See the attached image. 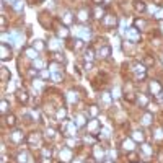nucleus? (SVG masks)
Returning a JSON list of instances; mask_svg holds the SVG:
<instances>
[{"instance_id": "nucleus-1", "label": "nucleus", "mask_w": 163, "mask_h": 163, "mask_svg": "<svg viewBox=\"0 0 163 163\" xmlns=\"http://www.w3.org/2000/svg\"><path fill=\"white\" fill-rule=\"evenodd\" d=\"M126 38H127V42H132V44H136L142 39L140 38V33L136 26H131V28H126Z\"/></svg>"}, {"instance_id": "nucleus-2", "label": "nucleus", "mask_w": 163, "mask_h": 163, "mask_svg": "<svg viewBox=\"0 0 163 163\" xmlns=\"http://www.w3.org/2000/svg\"><path fill=\"white\" fill-rule=\"evenodd\" d=\"M62 131H64V134L67 137H70V136H75V132H77V124L74 122H70V121H64V124H62Z\"/></svg>"}, {"instance_id": "nucleus-3", "label": "nucleus", "mask_w": 163, "mask_h": 163, "mask_svg": "<svg viewBox=\"0 0 163 163\" xmlns=\"http://www.w3.org/2000/svg\"><path fill=\"white\" fill-rule=\"evenodd\" d=\"M118 25V18L114 15H104L103 18V26L106 28V30H114Z\"/></svg>"}, {"instance_id": "nucleus-4", "label": "nucleus", "mask_w": 163, "mask_h": 163, "mask_svg": "<svg viewBox=\"0 0 163 163\" xmlns=\"http://www.w3.org/2000/svg\"><path fill=\"white\" fill-rule=\"evenodd\" d=\"M132 72L136 74V77L139 80H143V78H145V75H147V67L143 64H136V65H134V69H132Z\"/></svg>"}, {"instance_id": "nucleus-5", "label": "nucleus", "mask_w": 163, "mask_h": 163, "mask_svg": "<svg viewBox=\"0 0 163 163\" xmlns=\"http://www.w3.org/2000/svg\"><path fill=\"white\" fill-rule=\"evenodd\" d=\"M96 56L100 57V59H108V57L111 56V47L106 46V44H103V46L96 51Z\"/></svg>"}, {"instance_id": "nucleus-6", "label": "nucleus", "mask_w": 163, "mask_h": 163, "mask_svg": "<svg viewBox=\"0 0 163 163\" xmlns=\"http://www.w3.org/2000/svg\"><path fill=\"white\" fill-rule=\"evenodd\" d=\"M90 13L92 12H88V8H80L78 13H77V21H80V23H85V21H88V18H90Z\"/></svg>"}, {"instance_id": "nucleus-7", "label": "nucleus", "mask_w": 163, "mask_h": 163, "mask_svg": "<svg viewBox=\"0 0 163 163\" xmlns=\"http://www.w3.org/2000/svg\"><path fill=\"white\" fill-rule=\"evenodd\" d=\"M12 59V49L7 42H2V60H8Z\"/></svg>"}, {"instance_id": "nucleus-8", "label": "nucleus", "mask_w": 163, "mask_h": 163, "mask_svg": "<svg viewBox=\"0 0 163 163\" xmlns=\"http://www.w3.org/2000/svg\"><path fill=\"white\" fill-rule=\"evenodd\" d=\"M150 93L155 95V96H158V95H161V85L158 83L157 80L150 82Z\"/></svg>"}, {"instance_id": "nucleus-9", "label": "nucleus", "mask_w": 163, "mask_h": 163, "mask_svg": "<svg viewBox=\"0 0 163 163\" xmlns=\"http://www.w3.org/2000/svg\"><path fill=\"white\" fill-rule=\"evenodd\" d=\"M16 98H18V101H20V103H23V104H25V103H28V100H30V95H28V92H26V90H18V92H16Z\"/></svg>"}, {"instance_id": "nucleus-10", "label": "nucleus", "mask_w": 163, "mask_h": 163, "mask_svg": "<svg viewBox=\"0 0 163 163\" xmlns=\"http://www.w3.org/2000/svg\"><path fill=\"white\" fill-rule=\"evenodd\" d=\"M72 160V150L70 148H62L60 150V161H70Z\"/></svg>"}, {"instance_id": "nucleus-11", "label": "nucleus", "mask_w": 163, "mask_h": 163, "mask_svg": "<svg viewBox=\"0 0 163 163\" xmlns=\"http://www.w3.org/2000/svg\"><path fill=\"white\" fill-rule=\"evenodd\" d=\"M23 139H25V136H23V132L21 131H15V132H12L10 134V140L12 142H23Z\"/></svg>"}, {"instance_id": "nucleus-12", "label": "nucleus", "mask_w": 163, "mask_h": 163, "mask_svg": "<svg viewBox=\"0 0 163 163\" xmlns=\"http://www.w3.org/2000/svg\"><path fill=\"white\" fill-rule=\"evenodd\" d=\"M93 155H95V160H100V161H103V158H104V152H103V148L96 145V147H93Z\"/></svg>"}, {"instance_id": "nucleus-13", "label": "nucleus", "mask_w": 163, "mask_h": 163, "mask_svg": "<svg viewBox=\"0 0 163 163\" xmlns=\"http://www.w3.org/2000/svg\"><path fill=\"white\" fill-rule=\"evenodd\" d=\"M134 8H136V12H147V5H145V2L143 0H137V2H134Z\"/></svg>"}, {"instance_id": "nucleus-14", "label": "nucleus", "mask_w": 163, "mask_h": 163, "mask_svg": "<svg viewBox=\"0 0 163 163\" xmlns=\"http://www.w3.org/2000/svg\"><path fill=\"white\" fill-rule=\"evenodd\" d=\"M88 131H92L93 134H96L98 132V129H101V126H100V124H98V121H96V119H92V121H90L88 122Z\"/></svg>"}, {"instance_id": "nucleus-15", "label": "nucleus", "mask_w": 163, "mask_h": 163, "mask_svg": "<svg viewBox=\"0 0 163 163\" xmlns=\"http://www.w3.org/2000/svg\"><path fill=\"white\" fill-rule=\"evenodd\" d=\"M92 15H93V18H96V20H103V18H104V12L101 10V7H100V5H96V7H95V10L92 12Z\"/></svg>"}, {"instance_id": "nucleus-16", "label": "nucleus", "mask_w": 163, "mask_h": 163, "mask_svg": "<svg viewBox=\"0 0 163 163\" xmlns=\"http://www.w3.org/2000/svg\"><path fill=\"white\" fill-rule=\"evenodd\" d=\"M152 121H153V114H152L150 111H147V113L142 116V124H143V126H150Z\"/></svg>"}, {"instance_id": "nucleus-17", "label": "nucleus", "mask_w": 163, "mask_h": 163, "mask_svg": "<svg viewBox=\"0 0 163 163\" xmlns=\"http://www.w3.org/2000/svg\"><path fill=\"white\" fill-rule=\"evenodd\" d=\"M132 140H136V142H143V139H145V136H143V132L142 131H134L132 132V136H131Z\"/></svg>"}, {"instance_id": "nucleus-18", "label": "nucleus", "mask_w": 163, "mask_h": 163, "mask_svg": "<svg viewBox=\"0 0 163 163\" xmlns=\"http://www.w3.org/2000/svg\"><path fill=\"white\" fill-rule=\"evenodd\" d=\"M25 54L30 57V59H36L38 57V51L34 47H25Z\"/></svg>"}, {"instance_id": "nucleus-19", "label": "nucleus", "mask_w": 163, "mask_h": 163, "mask_svg": "<svg viewBox=\"0 0 163 163\" xmlns=\"http://www.w3.org/2000/svg\"><path fill=\"white\" fill-rule=\"evenodd\" d=\"M122 148H124L126 152H132V150H134V140H132V139L124 140V142H122Z\"/></svg>"}, {"instance_id": "nucleus-20", "label": "nucleus", "mask_w": 163, "mask_h": 163, "mask_svg": "<svg viewBox=\"0 0 163 163\" xmlns=\"http://www.w3.org/2000/svg\"><path fill=\"white\" fill-rule=\"evenodd\" d=\"M5 124H7V126H10V127H13L16 124V118L13 116V114H8V116L5 118Z\"/></svg>"}, {"instance_id": "nucleus-21", "label": "nucleus", "mask_w": 163, "mask_h": 163, "mask_svg": "<svg viewBox=\"0 0 163 163\" xmlns=\"http://www.w3.org/2000/svg\"><path fill=\"white\" fill-rule=\"evenodd\" d=\"M52 60L54 62H57V64H64L65 62V57H64V54H59V52H56V54H52Z\"/></svg>"}, {"instance_id": "nucleus-22", "label": "nucleus", "mask_w": 163, "mask_h": 163, "mask_svg": "<svg viewBox=\"0 0 163 163\" xmlns=\"http://www.w3.org/2000/svg\"><path fill=\"white\" fill-rule=\"evenodd\" d=\"M8 80H10V72H8L7 67H2V82H3V83H7Z\"/></svg>"}, {"instance_id": "nucleus-23", "label": "nucleus", "mask_w": 163, "mask_h": 163, "mask_svg": "<svg viewBox=\"0 0 163 163\" xmlns=\"http://www.w3.org/2000/svg\"><path fill=\"white\" fill-rule=\"evenodd\" d=\"M62 21H64L65 25H70V23H74L75 20H74V18H72V13L65 12V13H64V16H62Z\"/></svg>"}, {"instance_id": "nucleus-24", "label": "nucleus", "mask_w": 163, "mask_h": 163, "mask_svg": "<svg viewBox=\"0 0 163 163\" xmlns=\"http://www.w3.org/2000/svg\"><path fill=\"white\" fill-rule=\"evenodd\" d=\"M57 36L67 38V36H69V30H67L65 26H59V28H57Z\"/></svg>"}, {"instance_id": "nucleus-25", "label": "nucleus", "mask_w": 163, "mask_h": 163, "mask_svg": "<svg viewBox=\"0 0 163 163\" xmlns=\"http://www.w3.org/2000/svg\"><path fill=\"white\" fill-rule=\"evenodd\" d=\"M140 150H142V153H145V155H152V153H153V148L148 145V143H142Z\"/></svg>"}, {"instance_id": "nucleus-26", "label": "nucleus", "mask_w": 163, "mask_h": 163, "mask_svg": "<svg viewBox=\"0 0 163 163\" xmlns=\"http://www.w3.org/2000/svg\"><path fill=\"white\" fill-rule=\"evenodd\" d=\"M88 113H90V116H92V118H96L98 113H100V108L95 106V104H92V106L88 108Z\"/></svg>"}, {"instance_id": "nucleus-27", "label": "nucleus", "mask_w": 163, "mask_h": 163, "mask_svg": "<svg viewBox=\"0 0 163 163\" xmlns=\"http://www.w3.org/2000/svg\"><path fill=\"white\" fill-rule=\"evenodd\" d=\"M12 8H13V10H16V12H21V10H23V2H21V0L13 2V3H12Z\"/></svg>"}, {"instance_id": "nucleus-28", "label": "nucleus", "mask_w": 163, "mask_h": 163, "mask_svg": "<svg viewBox=\"0 0 163 163\" xmlns=\"http://www.w3.org/2000/svg\"><path fill=\"white\" fill-rule=\"evenodd\" d=\"M33 47H34L36 51H38V49H46L44 42H42V41H39V39H36V41H34V44H33Z\"/></svg>"}, {"instance_id": "nucleus-29", "label": "nucleus", "mask_w": 163, "mask_h": 163, "mask_svg": "<svg viewBox=\"0 0 163 163\" xmlns=\"http://www.w3.org/2000/svg\"><path fill=\"white\" fill-rule=\"evenodd\" d=\"M134 26H136V28H145V26H147V21H143V20H136V21H134Z\"/></svg>"}, {"instance_id": "nucleus-30", "label": "nucleus", "mask_w": 163, "mask_h": 163, "mask_svg": "<svg viewBox=\"0 0 163 163\" xmlns=\"http://www.w3.org/2000/svg\"><path fill=\"white\" fill-rule=\"evenodd\" d=\"M85 124V118H83V114H77V126H83Z\"/></svg>"}, {"instance_id": "nucleus-31", "label": "nucleus", "mask_w": 163, "mask_h": 163, "mask_svg": "<svg viewBox=\"0 0 163 163\" xmlns=\"http://www.w3.org/2000/svg\"><path fill=\"white\" fill-rule=\"evenodd\" d=\"M152 64H155V59L150 56H147L145 59H143V65H152Z\"/></svg>"}, {"instance_id": "nucleus-32", "label": "nucleus", "mask_w": 163, "mask_h": 163, "mask_svg": "<svg viewBox=\"0 0 163 163\" xmlns=\"http://www.w3.org/2000/svg\"><path fill=\"white\" fill-rule=\"evenodd\" d=\"M93 57H95V54H93V51H92V49H88L87 52H85V59H87V60L92 62V60H93Z\"/></svg>"}, {"instance_id": "nucleus-33", "label": "nucleus", "mask_w": 163, "mask_h": 163, "mask_svg": "<svg viewBox=\"0 0 163 163\" xmlns=\"http://www.w3.org/2000/svg\"><path fill=\"white\" fill-rule=\"evenodd\" d=\"M77 93H74V92H69V101L70 103H77Z\"/></svg>"}, {"instance_id": "nucleus-34", "label": "nucleus", "mask_w": 163, "mask_h": 163, "mask_svg": "<svg viewBox=\"0 0 163 163\" xmlns=\"http://www.w3.org/2000/svg\"><path fill=\"white\" fill-rule=\"evenodd\" d=\"M137 100H139V103H142V106H147V104H148V100L143 96V95H140V96H139Z\"/></svg>"}, {"instance_id": "nucleus-35", "label": "nucleus", "mask_w": 163, "mask_h": 163, "mask_svg": "<svg viewBox=\"0 0 163 163\" xmlns=\"http://www.w3.org/2000/svg\"><path fill=\"white\" fill-rule=\"evenodd\" d=\"M65 118V109H62V108H59V111H57V119H64Z\"/></svg>"}, {"instance_id": "nucleus-36", "label": "nucleus", "mask_w": 163, "mask_h": 163, "mask_svg": "<svg viewBox=\"0 0 163 163\" xmlns=\"http://www.w3.org/2000/svg\"><path fill=\"white\" fill-rule=\"evenodd\" d=\"M7 111H8V101L7 100H2V113L5 114Z\"/></svg>"}, {"instance_id": "nucleus-37", "label": "nucleus", "mask_w": 163, "mask_h": 163, "mask_svg": "<svg viewBox=\"0 0 163 163\" xmlns=\"http://www.w3.org/2000/svg\"><path fill=\"white\" fill-rule=\"evenodd\" d=\"M52 80H54V83H60L62 75H60V74H54V75H52Z\"/></svg>"}, {"instance_id": "nucleus-38", "label": "nucleus", "mask_w": 163, "mask_h": 163, "mask_svg": "<svg viewBox=\"0 0 163 163\" xmlns=\"http://www.w3.org/2000/svg\"><path fill=\"white\" fill-rule=\"evenodd\" d=\"M26 158H28L26 153H20V155H18V161H20V163H26Z\"/></svg>"}, {"instance_id": "nucleus-39", "label": "nucleus", "mask_w": 163, "mask_h": 163, "mask_svg": "<svg viewBox=\"0 0 163 163\" xmlns=\"http://www.w3.org/2000/svg\"><path fill=\"white\" fill-rule=\"evenodd\" d=\"M101 96H103V101H104V103H106V104H109V103H111V96H109V95H108V93H103V95H101Z\"/></svg>"}, {"instance_id": "nucleus-40", "label": "nucleus", "mask_w": 163, "mask_h": 163, "mask_svg": "<svg viewBox=\"0 0 163 163\" xmlns=\"http://www.w3.org/2000/svg\"><path fill=\"white\" fill-rule=\"evenodd\" d=\"M28 75H30V77H38V69H33V67H31V69L28 70Z\"/></svg>"}, {"instance_id": "nucleus-41", "label": "nucleus", "mask_w": 163, "mask_h": 163, "mask_svg": "<svg viewBox=\"0 0 163 163\" xmlns=\"http://www.w3.org/2000/svg\"><path fill=\"white\" fill-rule=\"evenodd\" d=\"M157 18H158V20H163V10H160L157 13Z\"/></svg>"}, {"instance_id": "nucleus-42", "label": "nucleus", "mask_w": 163, "mask_h": 163, "mask_svg": "<svg viewBox=\"0 0 163 163\" xmlns=\"http://www.w3.org/2000/svg\"><path fill=\"white\" fill-rule=\"evenodd\" d=\"M42 77H44V78H47V77H49L51 74H49V72H47V70H42V74H41Z\"/></svg>"}, {"instance_id": "nucleus-43", "label": "nucleus", "mask_w": 163, "mask_h": 163, "mask_svg": "<svg viewBox=\"0 0 163 163\" xmlns=\"http://www.w3.org/2000/svg\"><path fill=\"white\" fill-rule=\"evenodd\" d=\"M92 2L95 3V5H101V3H103V0H92Z\"/></svg>"}, {"instance_id": "nucleus-44", "label": "nucleus", "mask_w": 163, "mask_h": 163, "mask_svg": "<svg viewBox=\"0 0 163 163\" xmlns=\"http://www.w3.org/2000/svg\"><path fill=\"white\" fill-rule=\"evenodd\" d=\"M160 28H161V33H163V21H161V25H160Z\"/></svg>"}, {"instance_id": "nucleus-45", "label": "nucleus", "mask_w": 163, "mask_h": 163, "mask_svg": "<svg viewBox=\"0 0 163 163\" xmlns=\"http://www.w3.org/2000/svg\"><path fill=\"white\" fill-rule=\"evenodd\" d=\"M161 62H163V57H161Z\"/></svg>"}]
</instances>
